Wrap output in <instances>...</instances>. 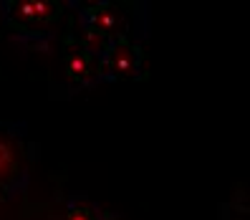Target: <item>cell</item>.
<instances>
[{"label": "cell", "mask_w": 250, "mask_h": 220, "mask_svg": "<svg viewBox=\"0 0 250 220\" xmlns=\"http://www.w3.org/2000/svg\"><path fill=\"white\" fill-rule=\"evenodd\" d=\"M66 220H101V213L94 202L83 200V198H73L68 202Z\"/></svg>", "instance_id": "cell-5"}, {"label": "cell", "mask_w": 250, "mask_h": 220, "mask_svg": "<svg viewBox=\"0 0 250 220\" xmlns=\"http://www.w3.org/2000/svg\"><path fill=\"white\" fill-rule=\"evenodd\" d=\"M18 175H23L18 137L13 132H0V185L3 190H13Z\"/></svg>", "instance_id": "cell-1"}, {"label": "cell", "mask_w": 250, "mask_h": 220, "mask_svg": "<svg viewBox=\"0 0 250 220\" xmlns=\"http://www.w3.org/2000/svg\"><path fill=\"white\" fill-rule=\"evenodd\" d=\"M91 61H94L91 51H89V48H81L79 53H71V56H68V64H66V68H68L71 76H76L79 81H83L86 76H89V73H94Z\"/></svg>", "instance_id": "cell-4"}, {"label": "cell", "mask_w": 250, "mask_h": 220, "mask_svg": "<svg viewBox=\"0 0 250 220\" xmlns=\"http://www.w3.org/2000/svg\"><path fill=\"white\" fill-rule=\"evenodd\" d=\"M16 10H8V16H16L21 23L31 21V23H48L51 18H56L58 13H61V8L53 5V3H36V0H31V3H16L13 5Z\"/></svg>", "instance_id": "cell-2"}, {"label": "cell", "mask_w": 250, "mask_h": 220, "mask_svg": "<svg viewBox=\"0 0 250 220\" xmlns=\"http://www.w3.org/2000/svg\"><path fill=\"white\" fill-rule=\"evenodd\" d=\"M139 64V56L131 46H124V43H116V46H109L104 53V68H114L116 73H131Z\"/></svg>", "instance_id": "cell-3"}]
</instances>
